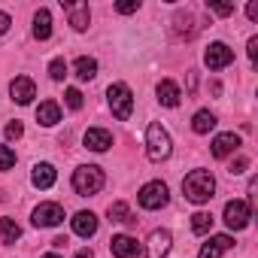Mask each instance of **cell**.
Segmentation results:
<instances>
[{"mask_svg":"<svg viewBox=\"0 0 258 258\" xmlns=\"http://www.w3.org/2000/svg\"><path fill=\"white\" fill-rule=\"evenodd\" d=\"M109 249H112V258H137L143 252V243H137L131 234H115L109 240Z\"/></svg>","mask_w":258,"mask_h":258,"instance_id":"cell-9","label":"cell"},{"mask_svg":"<svg viewBox=\"0 0 258 258\" xmlns=\"http://www.w3.org/2000/svg\"><path fill=\"white\" fill-rule=\"evenodd\" d=\"M140 10V0H127V4H115V13H121V16H131V13H137Z\"/></svg>","mask_w":258,"mask_h":258,"instance_id":"cell-29","label":"cell"},{"mask_svg":"<svg viewBox=\"0 0 258 258\" xmlns=\"http://www.w3.org/2000/svg\"><path fill=\"white\" fill-rule=\"evenodd\" d=\"M249 219H252L249 201H228V204H225V225H228L231 231H243V228L249 225Z\"/></svg>","mask_w":258,"mask_h":258,"instance_id":"cell-6","label":"cell"},{"mask_svg":"<svg viewBox=\"0 0 258 258\" xmlns=\"http://www.w3.org/2000/svg\"><path fill=\"white\" fill-rule=\"evenodd\" d=\"M0 237H4V243H16V240L22 237L19 222H16V219H10V216H0Z\"/></svg>","mask_w":258,"mask_h":258,"instance_id":"cell-23","label":"cell"},{"mask_svg":"<svg viewBox=\"0 0 258 258\" xmlns=\"http://www.w3.org/2000/svg\"><path fill=\"white\" fill-rule=\"evenodd\" d=\"M43 258H61V255H58V252H49V255H43Z\"/></svg>","mask_w":258,"mask_h":258,"instance_id":"cell-37","label":"cell"},{"mask_svg":"<svg viewBox=\"0 0 258 258\" xmlns=\"http://www.w3.org/2000/svg\"><path fill=\"white\" fill-rule=\"evenodd\" d=\"M210 228H213V216H210V213H204V210H201V213H195V216H191V231H195V234H201V237H204V234H210Z\"/></svg>","mask_w":258,"mask_h":258,"instance_id":"cell-24","label":"cell"},{"mask_svg":"<svg viewBox=\"0 0 258 258\" xmlns=\"http://www.w3.org/2000/svg\"><path fill=\"white\" fill-rule=\"evenodd\" d=\"M16 167V152L10 146H0V170H13Z\"/></svg>","mask_w":258,"mask_h":258,"instance_id":"cell-28","label":"cell"},{"mask_svg":"<svg viewBox=\"0 0 258 258\" xmlns=\"http://www.w3.org/2000/svg\"><path fill=\"white\" fill-rule=\"evenodd\" d=\"M37 121H40L43 127L58 124V121H61V106H58L55 100H43V103L37 106Z\"/></svg>","mask_w":258,"mask_h":258,"instance_id":"cell-19","label":"cell"},{"mask_svg":"<svg viewBox=\"0 0 258 258\" xmlns=\"http://www.w3.org/2000/svg\"><path fill=\"white\" fill-rule=\"evenodd\" d=\"M22 134H25L22 121H10V124H7V140H19Z\"/></svg>","mask_w":258,"mask_h":258,"instance_id":"cell-30","label":"cell"},{"mask_svg":"<svg viewBox=\"0 0 258 258\" xmlns=\"http://www.w3.org/2000/svg\"><path fill=\"white\" fill-rule=\"evenodd\" d=\"M170 152H173L170 134L164 131L158 121H152V124L146 127V155H149V161H155V164H158V161H167Z\"/></svg>","mask_w":258,"mask_h":258,"instance_id":"cell-2","label":"cell"},{"mask_svg":"<svg viewBox=\"0 0 258 258\" xmlns=\"http://www.w3.org/2000/svg\"><path fill=\"white\" fill-rule=\"evenodd\" d=\"M103 188V170L94 167V164H82L73 170V191L82 195V198H91Z\"/></svg>","mask_w":258,"mask_h":258,"instance_id":"cell-3","label":"cell"},{"mask_svg":"<svg viewBox=\"0 0 258 258\" xmlns=\"http://www.w3.org/2000/svg\"><path fill=\"white\" fill-rule=\"evenodd\" d=\"M109 219H112V222H131V210H127V204H124V201L109 204Z\"/></svg>","mask_w":258,"mask_h":258,"instance_id":"cell-25","label":"cell"},{"mask_svg":"<svg viewBox=\"0 0 258 258\" xmlns=\"http://www.w3.org/2000/svg\"><path fill=\"white\" fill-rule=\"evenodd\" d=\"M70 225H73V234L76 237H94L97 234V216L91 213V210H82V213H76L73 219H70Z\"/></svg>","mask_w":258,"mask_h":258,"instance_id":"cell-15","label":"cell"},{"mask_svg":"<svg viewBox=\"0 0 258 258\" xmlns=\"http://www.w3.org/2000/svg\"><path fill=\"white\" fill-rule=\"evenodd\" d=\"M213 155L216 158H228V155H234L237 149H240V137L234 134V131H225V134H216V140H213Z\"/></svg>","mask_w":258,"mask_h":258,"instance_id":"cell-16","label":"cell"},{"mask_svg":"<svg viewBox=\"0 0 258 258\" xmlns=\"http://www.w3.org/2000/svg\"><path fill=\"white\" fill-rule=\"evenodd\" d=\"M10 97H13L19 106H28V103L37 97V85H34V79H31V76H16V79L10 82Z\"/></svg>","mask_w":258,"mask_h":258,"instance_id":"cell-10","label":"cell"},{"mask_svg":"<svg viewBox=\"0 0 258 258\" xmlns=\"http://www.w3.org/2000/svg\"><path fill=\"white\" fill-rule=\"evenodd\" d=\"M49 76H52L55 82H64V76H67V61H64V58H55V61L49 64Z\"/></svg>","mask_w":258,"mask_h":258,"instance_id":"cell-26","label":"cell"},{"mask_svg":"<svg viewBox=\"0 0 258 258\" xmlns=\"http://www.w3.org/2000/svg\"><path fill=\"white\" fill-rule=\"evenodd\" d=\"M182 195L191 201V204H207L213 201L216 195V179L210 170H191L185 179H182Z\"/></svg>","mask_w":258,"mask_h":258,"instance_id":"cell-1","label":"cell"},{"mask_svg":"<svg viewBox=\"0 0 258 258\" xmlns=\"http://www.w3.org/2000/svg\"><path fill=\"white\" fill-rule=\"evenodd\" d=\"M73 258H94V252H91V249H88V246H82V249H79V252H76V255H73Z\"/></svg>","mask_w":258,"mask_h":258,"instance_id":"cell-36","label":"cell"},{"mask_svg":"<svg viewBox=\"0 0 258 258\" xmlns=\"http://www.w3.org/2000/svg\"><path fill=\"white\" fill-rule=\"evenodd\" d=\"M246 16H249L252 22H258V4H249V7H246Z\"/></svg>","mask_w":258,"mask_h":258,"instance_id":"cell-34","label":"cell"},{"mask_svg":"<svg viewBox=\"0 0 258 258\" xmlns=\"http://www.w3.org/2000/svg\"><path fill=\"white\" fill-rule=\"evenodd\" d=\"M64 103H67L70 109H82V103H85V100H82V91H79V88H67V91H64Z\"/></svg>","mask_w":258,"mask_h":258,"instance_id":"cell-27","label":"cell"},{"mask_svg":"<svg viewBox=\"0 0 258 258\" xmlns=\"http://www.w3.org/2000/svg\"><path fill=\"white\" fill-rule=\"evenodd\" d=\"M31 222H34L37 228H55V225L64 222V207L46 201V204H40V207L34 210V219H31Z\"/></svg>","mask_w":258,"mask_h":258,"instance_id":"cell-7","label":"cell"},{"mask_svg":"<svg viewBox=\"0 0 258 258\" xmlns=\"http://www.w3.org/2000/svg\"><path fill=\"white\" fill-rule=\"evenodd\" d=\"M55 179H58V173H55V167L49 164V161H40V164H34V173H31V182H34V188H52L55 185Z\"/></svg>","mask_w":258,"mask_h":258,"instance_id":"cell-18","label":"cell"},{"mask_svg":"<svg viewBox=\"0 0 258 258\" xmlns=\"http://www.w3.org/2000/svg\"><path fill=\"white\" fill-rule=\"evenodd\" d=\"M255 55H258V37H252V40H249V58L255 61Z\"/></svg>","mask_w":258,"mask_h":258,"instance_id":"cell-35","label":"cell"},{"mask_svg":"<svg viewBox=\"0 0 258 258\" xmlns=\"http://www.w3.org/2000/svg\"><path fill=\"white\" fill-rule=\"evenodd\" d=\"M106 103H109L112 115L121 118V121L131 118V112H134V94H131V88H127L124 82H112L106 88Z\"/></svg>","mask_w":258,"mask_h":258,"instance_id":"cell-4","label":"cell"},{"mask_svg":"<svg viewBox=\"0 0 258 258\" xmlns=\"http://www.w3.org/2000/svg\"><path fill=\"white\" fill-rule=\"evenodd\" d=\"M213 127H216V115H213L210 109H198L195 118H191V131H195V134H210Z\"/></svg>","mask_w":258,"mask_h":258,"instance_id":"cell-21","label":"cell"},{"mask_svg":"<svg viewBox=\"0 0 258 258\" xmlns=\"http://www.w3.org/2000/svg\"><path fill=\"white\" fill-rule=\"evenodd\" d=\"M73 70H76V79L88 82V79H94V76H97V61H94V58H88V55H79V58H76V64H73Z\"/></svg>","mask_w":258,"mask_h":258,"instance_id":"cell-22","label":"cell"},{"mask_svg":"<svg viewBox=\"0 0 258 258\" xmlns=\"http://www.w3.org/2000/svg\"><path fill=\"white\" fill-rule=\"evenodd\" d=\"M155 94H158V103L161 106H179V100H182V91H179V85L173 82V79H161L158 82V88H155Z\"/></svg>","mask_w":258,"mask_h":258,"instance_id":"cell-17","label":"cell"},{"mask_svg":"<svg viewBox=\"0 0 258 258\" xmlns=\"http://www.w3.org/2000/svg\"><path fill=\"white\" fill-rule=\"evenodd\" d=\"M246 167H249V161H246V158H237V161H234V164H231V173H234V176H237V173H243V170H246Z\"/></svg>","mask_w":258,"mask_h":258,"instance_id":"cell-32","label":"cell"},{"mask_svg":"<svg viewBox=\"0 0 258 258\" xmlns=\"http://www.w3.org/2000/svg\"><path fill=\"white\" fill-rule=\"evenodd\" d=\"M170 246H173L170 231H167V228H155V231L149 234V240H146V258H167Z\"/></svg>","mask_w":258,"mask_h":258,"instance_id":"cell-8","label":"cell"},{"mask_svg":"<svg viewBox=\"0 0 258 258\" xmlns=\"http://www.w3.org/2000/svg\"><path fill=\"white\" fill-rule=\"evenodd\" d=\"M231 246H234V237H231V234H216V237H210V240L201 246L198 258H222V252H228Z\"/></svg>","mask_w":258,"mask_h":258,"instance_id":"cell-13","label":"cell"},{"mask_svg":"<svg viewBox=\"0 0 258 258\" xmlns=\"http://www.w3.org/2000/svg\"><path fill=\"white\" fill-rule=\"evenodd\" d=\"M207 7H210V13H216V16H231V13H234L231 4H207Z\"/></svg>","mask_w":258,"mask_h":258,"instance_id":"cell-31","label":"cell"},{"mask_svg":"<svg viewBox=\"0 0 258 258\" xmlns=\"http://www.w3.org/2000/svg\"><path fill=\"white\" fill-rule=\"evenodd\" d=\"M34 37L37 40H49L52 37V13L49 10H37L34 13Z\"/></svg>","mask_w":258,"mask_h":258,"instance_id":"cell-20","label":"cell"},{"mask_svg":"<svg viewBox=\"0 0 258 258\" xmlns=\"http://www.w3.org/2000/svg\"><path fill=\"white\" fill-rule=\"evenodd\" d=\"M137 201H140L143 210H161V207H167V201H170V188H167L161 179H152V182H146V185L140 188Z\"/></svg>","mask_w":258,"mask_h":258,"instance_id":"cell-5","label":"cell"},{"mask_svg":"<svg viewBox=\"0 0 258 258\" xmlns=\"http://www.w3.org/2000/svg\"><path fill=\"white\" fill-rule=\"evenodd\" d=\"M10 25H13V19H10L7 13H0V37H4V34L10 31Z\"/></svg>","mask_w":258,"mask_h":258,"instance_id":"cell-33","label":"cell"},{"mask_svg":"<svg viewBox=\"0 0 258 258\" xmlns=\"http://www.w3.org/2000/svg\"><path fill=\"white\" fill-rule=\"evenodd\" d=\"M82 143H85V149H91V152H106V149L112 146V134L106 131V127H88L85 137H82Z\"/></svg>","mask_w":258,"mask_h":258,"instance_id":"cell-14","label":"cell"},{"mask_svg":"<svg viewBox=\"0 0 258 258\" xmlns=\"http://www.w3.org/2000/svg\"><path fill=\"white\" fill-rule=\"evenodd\" d=\"M231 61H234V52H231L225 43H210L207 52H204V64H207L210 70H222V67H228Z\"/></svg>","mask_w":258,"mask_h":258,"instance_id":"cell-12","label":"cell"},{"mask_svg":"<svg viewBox=\"0 0 258 258\" xmlns=\"http://www.w3.org/2000/svg\"><path fill=\"white\" fill-rule=\"evenodd\" d=\"M61 7L67 10V16H70V25H73V31H88V25H91V10H88V4H76V0H61Z\"/></svg>","mask_w":258,"mask_h":258,"instance_id":"cell-11","label":"cell"}]
</instances>
